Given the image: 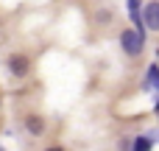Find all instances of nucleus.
Instances as JSON below:
<instances>
[{
  "label": "nucleus",
  "instance_id": "5",
  "mask_svg": "<svg viewBox=\"0 0 159 151\" xmlns=\"http://www.w3.org/2000/svg\"><path fill=\"white\" fill-rule=\"evenodd\" d=\"M28 129H31L34 134H42V129H45L42 118H28Z\"/></svg>",
  "mask_w": 159,
  "mask_h": 151
},
{
  "label": "nucleus",
  "instance_id": "6",
  "mask_svg": "<svg viewBox=\"0 0 159 151\" xmlns=\"http://www.w3.org/2000/svg\"><path fill=\"white\" fill-rule=\"evenodd\" d=\"M148 146H151V140H145V137H140V140H134V149H148Z\"/></svg>",
  "mask_w": 159,
  "mask_h": 151
},
{
  "label": "nucleus",
  "instance_id": "3",
  "mask_svg": "<svg viewBox=\"0 0 159 151\" xmlns=\"http://www.w3.org/2000/svg\"><path fill=\"white\" fill-rule=\"evenodd\" d=\"M8 70H11L14 76H25V73H28V59H25V56H11V59H8Z\"/></svg>",
  "mask_w": 159,
  "mask_h": 151
},
{
  "label": "nucleus",
  "instance_id": "2",
  "mask_svg": "<svg viewBox=\"0 0 159 151\" xmlns=\"http://www.w3.org/2000/svg\"><path fill=\"white\" fill-rule=\"evenodd\" d=\"M143 22L151 28V31H159V3H148L145 11H143Z\"/></svg>",
  "mask_w": 159,
  "mask_h": 151
},
{
  "label": "nucleus",
  "instance_id": "7",
  "mask_svg": "<svg viewBox=\"0 0 159 151\" xmlns=\"http://www.w3.org/2000/svg\"><path fill=\"white\" fill-rule=\"evenodd\" d=\"M157 112H159V104H157Z\"/></svg>",
  "mask_w": 159,
  "mask_h": 151
},
{
  "label": "nucleus",
  "instance_id": "4",
  "mask_svg": "<svg viewBox=\"0 0 159 151\" xmlns=\"http://www.w3.org/2000/svg\"><path fill=\"white\" fill-rule=\"evenodd\" d=\"M148 87L159 92V67H151L148 70Z\"/></svg>",
  "mask_w": 159,
  "mask_h": 151
},
{
  "label": "nucleus",
  "instance_id": "1",
  "mask_svg": "<svg viewBox=\"0 0 159 151\" xmlns=\"http://www.w3.org/2000/svg\"><path fill=\"white\" fill-rule=\"evenodd\" d=\"M143 42H145V36L140 31H123L120 34V45H123V50L129 56H140L143 53Z\"/></svg>",
  "mask_w": 159,
  "mask_h": 151
}]
</instances>
